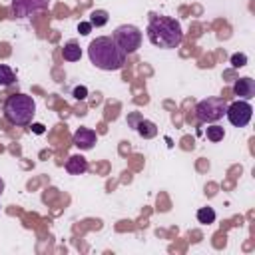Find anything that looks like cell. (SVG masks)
I'll return each instance as SVG.
<instances>
[{
    "label": "cell",
    "instance_id": "8fae6325",
    "mask_svg": "<svg viewBox=\"0 0 255 255\" xmlns=\"http://www.w3.org/2000/svg\"><path fill=\"white\" fill-rule=\"evenodd\" d=\"M62 56H64V60H68V62H78V60L82 58V50H80V46H78L76 42H68V44L64 46V50H62Z\"/></svg>",
    "mask_w": 255,
    "mask_h": 255
},
{
    "label": "cell",
    "instance_id": "5b68a950",
    "mask_svg": "<svg viewBox=\"0 0 255 255\" xmlns=\"http://www.w3.org/2000/svg\"><path fill=\"white\" fill-rule=\"evenodd\" d=\"M114 40H116V44L126 52V56L128 54H133L139 46H141V32H139V28H135L133 24H122V26H118L116 30H114V36H112Z\"/></svg>",
    "mask_w": 255,
    "mask_h": 255
},
{
    "label": "cell",
    "instance_id": "5bb4252c",
    "mask_svg": "<svg viewBox=\"0 0 255 255\" xmlns=\"http://www.w3.org/2000/svg\"><path fill=\"white\" fill-rule=\"evenodd\" d=\"M197 221H199V223H205V225L213 223V221H215V211H213V207H199V209H197Z\"/></svg>",
    "mask_w": 255,
    "mask_h": 255
},
{
    "label": "cell",
    "instance_id": "7c38bea8",
    "mask_svg": "<svg viewBox=\"0 0 255 255\" xmlns=\"http://www.w3.org/2000/svg\"><path fill=\"white\" fill-rule=\"evenodd\" d=\"M137 131H139V135H143V137H153V135H157V128H155V124L149 122V120H141V122L137 124Z\"/></svg>",
    "mask_w": 255,
    "mask_h": 255
},
{
    "label": "cell",
    "instance_id": "3957f363",
    "mask_svg": "<svg viewBox=\"0 0 255 255\" xmlns=\"http://www.w3.org/2000/svg\"><path fill=\"white\" fill-rule=\"evenodd\" d=\"M36 114V104L32 96L12 94L4 104V116L12 126H28Z\"/></svg>",
    "mask_w": 255,
    "mask_h": 255
},
{
    "label": "cell",
    "instance_id": "ac0fdd59",
    "mask_svg": "<svg viewBox=\"0 0 255 255\" xmlns=\"http://www.w3.org/2000/svg\"><path fill=\"white\" fill-rule=\"evenodd\" d=\"M90 30H92V24H90V22H80V24H78V32H80L82 36L90 34Z\"/></svg>",
    "mask_w": 255,
    "mask_h": 255
},
{
    "label": "cell",
    "instance_id": "44dd1931",
    "mask_svg": "<svg viewBox=\"0 0 255 255\" xmlns=\"http://www.w3.org/2000/svg\"><path fill=\"white\" fill-rule=\"evenodd\" d=\"M2 191H4V181L0 179V193H2Z\"/></svg>",
    "mask_w": 255,
    "mask_h": 255
},
{
    "label": "cell",
    "instance_id": "52a82bcc",
    "mask_svg": "<svg viewBox=\"0 0 255 255\" xmlns=\"http://www.w3.org/2000/svg\"><path fill=\"white\" fill-rule=\"evenodd\" d=\"M48 4H50V0H12V10H14V16L28 18L30 14L46 10Z\"/></svg>",
    "mask_w": 255,
    "mask_h": 255
},
{
    "label": "cell",
    "instance_id": "4fadbf2b",
    "mask_svg": "<svg viewBox=\"0 0 255 255\" xmlns=\"http://www.w3.org/2000/svg\"><path fill=\"white\" fill-rule=\"evenodd\" d=\"M16 82V74L10 66H4L0 64V86H10Z\"/></svg>",
    "mask_w": 255,
    "mask_h": 255
},
{
    "label": "cell",
    "instance_id": "277c9868",
    "mask_svg": "<svg viewBox=\"0 0 255 255\" xmlns=\"http://www.w3.org/2000/svg\"><path fill=\"white\" fill-rule=\"evenodd\" d=\"M227 102L223 98H205L195 106V116L201 124H213L225 116Z\"/></svg>",
    "mask_w": 255,
    "mask_h": 255
},
{
    "label": "cell",
    "instance_id": "9c48e42d",
    "mask_svg": "<svg viewBox=\"0 0 255 255\" xmlns=\"http://www.w3.org/2000/svg\"><path fill=\"white\" fill-rule=\"evenodd\" d=\"M233 94L243 98V100H251L255 96V80L251 78H239L233 84Z\"/></svg>",
    "mask_w": 255,
    "mask_h": 255
},
{
    "label": "cell",
    "instance_id": "2e32d148",
    "mask_svg": "<svg viewBox=\"0 0 255 255\" xmlns=\"http://www.w3.org/2000/svg\"><path fill=\"white\" fill-rule=\"evenodd\" d=\"M205 135H207L209 141H221L223 135H225V131H223L221 126H209V128L205 129Z\"/></svg>",
    "mask_w": 255,
    "mask_h": 255
},
{
    "label": "cell",
    "instance_id": "e0dca14e",
    "mask_svg": "<svg viewBox=\"0 0 255 255\" xmlns=\"http://www.w3.org/2000/svg\"><path fill=\"white\" fill-rule=\"evenodd\" d=\"M231 64H233L235 68H241V66L247 64V56H245V54H233V56H231Z\"/></svg>",
    "mask_w": 255,
    "mask_h": 255
},
{
    "label": "cell",
    "instance_id": "9a60e30c",
    "mask_svg": "<svg viewBox=\"0 0 255 255\" xmlns=\"http://www.w3.org/2000/svg\"><path fill=\"white\" fill-rule=\"evenodd\" d=\"M106 22H108V12H106V10H92V12H90V24H92V26L100 28V26H104Z\"/></svg>",
    "mask_w": 255,
    "mask_h": 255
},
{
    "label": "cell",
    "instance_id": "7a4b0ae2",
    "mask_svg": "<svg viewBox=\"0 0 255 255\" xmlns=\"http://www.w3.org/2000/svg\"><path fill=\"white\" fill-rule=\"evenodd\" d=\"M145 32H147L149 42L155 48H163V50L177 48L183 40V32H181L179 22L175 18H169L163 14H151Z\"/></svg>",
    "mask_w": 255,
    "mask_h": 255
},
{
    "label": "cell",
    "instance_id": "ffe728a7",
    "mask_svg": "<svg viewBox=\"0 0 255 255\" xmlns=\"http://www.w3.org/2000/svg\"><path fill=\"white\" fill-rule=\"evenodd\" d=\"M32 129H34L36 133H44V126H42V124H32Z\"/></svg>",
    "mask_w": 255,
    "mask_h": 255
},
{
    "label": "cell",
    "instance_id": "d6986e66",
    "mask_svg": "<svg viewBox=\"0 0 255 255\" xmlns=\"http://www.w3.org/2000/svg\"><path fill=\"white\" fill-rule=\"evenodd\" d=\"M86 94H88V90H86L84 86L74 88V98H76V100H84V98H86Z\"/></svg>",
    "mask_w": 255,
    "mask_h": 255
},
{
    "label": "cell",
    "instance_id": "30bf717a",
    "mask_svg": "<svg viewBox=\"0 0 255 255\" xmlns=\"http://www.w3.org/2000/svg\"><path fill=\"white\" fill-rule=\"evenodd\" d=\"M88 169V159L82 155H70L66 161V171L72 175H82Z\"/></svg>",
    "mask_w": 255,
    "mask_h": 255
},
{
    "label": "cell",
    "instance_id": "8992f818",
    "mask_svg": "<svg viewBox=\"0 0 255 255\" xmlns=\"http://www.w3.org/2000/svg\"><path fill=\"white\" fill-rule=\"evenodd\" d=\"M225 116L227 120L235 126V128H243L251 122V116H253V108L247 100H237L233 104H227V110H225Z\"/></svg>",
    "mask_w": 255,
    "mask_h": 255
},
{
    "label": "cell",
    "instance_id": "ba28073f",
    "mask_svg": "<svg viewBox=\"0 0 255 255\" xmlns=\"http://www.w3.org/2000/svg\"><path fill=\"white\" fill-rule=\"evenodd\" d=\"M96 131L90 129V128H78L76 133H74V145L80 147V149H92L94 143H96Z\"/></svg>",
    "mask_w": 255,
    "mask_h": 255
},
{
    "label": "cell",
    "instance_id": "6da1fadb",
    "mask_svg": "<svg viewBox=\"0 0 255 255\" xmlns=\"http://www.w3.org/2000/svg\"><path fill=\"white\" fill-rule=\"evenodd\" d=\"M88 56L96 68L106 72L122 70L126 64V52L116 44L112 36H100L92 40L88 46Z\"/></svg>",
    "mask_w": 255,
    "mask_h": 255
}]
</instances>
